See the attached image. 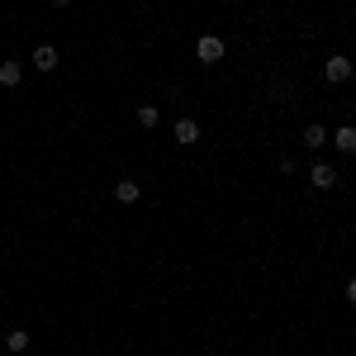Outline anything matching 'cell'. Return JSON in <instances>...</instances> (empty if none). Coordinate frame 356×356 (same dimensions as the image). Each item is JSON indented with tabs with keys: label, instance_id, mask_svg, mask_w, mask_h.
<instances>
[{
	"label": "cell",
	"instance_id": "5",
	"mask_svg": "<svg viewBox=\"0 0 356 356\" xmlns=\"http://www.w3.org/2000/svg\"><path fill=\"white\" fill-rule=\"evenodd\" d=\"M332 147H337V152H347V157H352V152H356V124H342V129H337V134H332Z\"/></svg>",
	"mask_w": 356,
	"mask_h": 356
},
{
	"label": "cell",
	"instance_id": "4",
	"mask_svg": "<svg viewBox=\"0 0 356 356\" xmlns=\"http://www.w3.org/2000/svg\"><path fill=\"white\" fill-rule=\"evenodd\" d=\"M138 195H143L138 181H129V176H124V181H114V200H119V204H138Z\"/></svg>",
	"mask_w": 356,
	"mask_h": 356
},
{
	"label": "cell",
	"instance_id": "11",
	"mask_svg": "<svg viewBox=\"0 0 356 356\" xmlns=\"http://www.w3.org/2000/svg\"><path fill=\"white\" fill-rule=\"evenodd\" d=\"M5 347H10V352H24V347H29V332H24V328H15L10 337H5Z\"/></svg>",
	"mask_w": 356,
	"mask_h": 356
},
{
	"label": "cell",
	"instance_id": "1",
	"mask_svg": "<svg viewBox=\"0 0 356 356\" xmlns=\"http://www.w3.org/2000/svg\"><path fill=\"white\" fill-rule=\"evenodd\" d=\"M223 53H228V48H223V38H219V33H204V38L195 43V57H200L204 67H214V62H223Z\"/></svg>",
	"mask_w": 356,
	"mask_h": 356
},
{
	"label": "cell",
	"instance_id": "2",
	"mask_svg": "<svg viewBox=\"0 0 356 356\" xmlns=\"http://www.w3.org/2000/svg\"><path fill=\"white\" fill-rule=\"evenodd\" d=\"M352 72H356V67H352V57H342V53H337V57H328V67H323V76H328L332 86L352 81Z\"/></svg>",
	"mask_w": 356,
	"mask_h": 356
},
{
	"label": "cell",
	"instance_id": "10",
	"mask_svg": "<svg viewBox=\"0 0 356 356\" xmlns=\"http://www.w3.org/2000/svg\"><path fill=\"white\" fill-rule=\"evenodd\" d=\"M157 119H162L157 105H138V124H143V129H157Z\"/></svg>",
	"mask_w": 356,
	"mask_h": 356
},
{
	"label": "cell",
	"instance_id": "3",
	"mask_svg": "<svg viewBox=\"0 0 356 356\" xmlns=\"http://www.w3.org/2000/svg\"><path fill=\"white\" fill-rule=\"evenodd\" d=\"M309 186H314V191H332V186H337V166L318 162L314 171H309Z\"/></svg>",
	"mask_w": 356,
	"mask_h": 356
},
{
	"label": "cell",
	"instance_id": "7",
	"mask_svg": "<svg viewBox=\"0 0 356 356\" xmlns=\"http://www.w3.org/2000/svg\"><path fill=\"white\" fill-rule=\"evenodd\" d=\"M171 134H176V143H186V147H191V143H200V124H195V119H176V129H171Z\"/></svg>",
	"mask_w": 356,
	"mask_h": 356
},
{
	"label": "cell",
	"instance_id": "8",
	"mask_svg": "<svg viewBox=\"0 0 356 356\" xmlns=\"http://www.w3.org/2000/svg\"><path fill=\"white\" fill-rule=\"evenodd\" d=\"M24 81V67L19 62H0V86H19Z\"/></svg>",
	"mask_w": 356,
	"mask_h": 356
},
{
	"label": "cell",
	"instance_id": "12",
	"mask_svg": "<svg viewBox=\"0 0 356 356\" xmlns=\"http://www.w3.org/2000/svg\"><path fill=\"white\" fill-rule=\"evenodd\" d=\"M342 295H347V304H356V275L347 280V290H342Z\"/></svg>",
	"mask_w": 356,
	"mask_h": 356
},
{
	"label": "cell",
	"instance_id": "6",
	"mask_svg": "<svg viewBox=\"0 0 356 356\" xmlns=\"http://www.w3.org/2000/svg\"><path fill=\"white\" fill-rule=\"evenodd\" d=\"M33 67H38V72H53L57 67V48L53 43H38V48H33Z\"/></svg>",
	"mask_w": 356,
	"mask_h": 356
},
{
	"label": "cell",
	"instance_id": "9",
	"mask_svg": "<svg viewBox=\"0 0 356 356\" xmlns=\"http://www.w3.org/2000/svg\"><path fill=\"white\" fill-rule=\"evenodd\" d=\"M328 143V129L323 124H304V147H323Z\"/></svg>",
	"mask_w": 356,
	"mask_h": 356
},
{
	"label": "cell",
	"instance_id": "13",
	"mask_svg": "<svg viewBox=\"0 0 356 356\" xmlns=\"http://www.w3.org/2000/svg\"><path fill=\"white\" fill-rule=\"evenodd\" d=\"M90 356H100V352H90Z\"/></svg>",
	"mask_w": 356,
	"mask_h": 356
}]
</instances>
